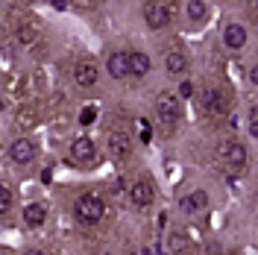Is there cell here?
Wrapping results in <instances>:
<instances>
[{
    "label": "cell",
    "mask_w": 258,
    "mask_h": 255,
    "mask_svg": "<svg viewBox=\"0 0 258 255\" xmlns=\"http://www.w3.org/2000/svg\"><path fill=\"white\" fill-rule=\"evenodd\" d=\"M74 211H77L80 223L94 226V223H100V220H103L106 206H103V200H100V197H94V194H82V197H77V203H74Z\"/></svg>",
    "instance_id": "obj_1"
},
{
    "label": "cell",
    "mask_w": 258,
    "mask_h": 255,
    "mask_svg": "<svg viewBox=\"0 0 258 255\" xmlns=\"http://www.w3.org/2000/svg\"><path fill=\"white\" fill-rule=\"evenodd\" d=\"M217 156H220V159H223V164L229 167V170H235V173L246 170V161H249V156H246V147H243L241 141H223L220 147H217Z\"/></svg>",
    "instance_id": "obj_2"
},
{
    "label": "cell",
    "mask_w": 258,
    "mask_h": 255,
    "mask_svg": "<svg viewBox=\"0 0 258 255\" xmlns=\"http://www.w3.org/2000/svg\"><path fill=\"white\" fill-rule=\"evenodd\" d=\"M176 12L173 3H144V21L150 30H164Z\"/></svg>",
    "instance_id": "obj_3"
},
{
    "label": "cell",
    "mask_w": 258,
    "mask_h": 255,
    "mask_svg": "<svg viewBox=\"0 0 258 255\" xmlns=\"http://www.w3.org/2000/svg\"><path fill=\"white\" fill-rule=\"evenodd\" d=\"M156 117H159L164 126H173V123H179V117H182L179 97H173V94H159V100H156Z\"/></svg>",
    "instance_id": "obj_4"
},
{
    "label": "cell",
    "mask_w": 258,
    "mask_h": 255,
    "mask_svg": "<svg viewBox=\"0 0 258 255\" xmlns=\"http://www.w3.org/2000/svg\"><path fill=\"white\" fill-rule=\"evenodd\" d=\"M38 35H41V21H38V18L24 15L21 21H18V27H15V41L18 44H35Z\"/></svg>",
    "instance_id": "obj_5"
},
{
    "label": "cell",
    "mask_w": 258,
    "mask_h": 255,
    "mask_svg": "<svg viewBox=\"0 0 258 255\" xmlns=\"http://www.w3.org/2000/svg\"><path fill=\"white\" fill-rule=\"evenodd\" d=\"M129 200H132V206L147 208L153 200H156V188H153V182H150V179H138V182H132V185H129Z\"/></svg>",
    "instance_id": "obj_6"
},
{
    "label": "cell",
    "mask_w": 258,
    "mask_h": 255,
    "mask_svg": "<svg viewBox=\"0 0 258 255\" xmlns=\"http://www.w3.org/2000/svg\"><path fill=\"white\" fill-rule=\"evenodd\" d=\"M71 159L77 161V164H94L97 161V147L91 138H85V135H80L77 141L71 144Z\"/></svg>",
    "instance_id": "obj_7"
},
{
    "label": "cell",
    "mask_w": 258,
    "mask_h": 255,
    "mask_svg": "<svg viewBox=\"0 0 258 255\" xmlns=\"http://www.w3.org/2000/svg\"><path fill=\"white\" fill-rule=\"evenodd\" d=\"M97 65L91 59H80V62L74 65V82L80 85V88H94L97 85Z\"/></svg>",
    "instance_id": "obj_8"
},
{
    "label": "cell",
    "mask_w": 258,
    "mask_h": 255,
    "mask_svg": "<svg viewBox=\"0 0 258 255\" xmlns=\"http://www.w3.org/2000/svg\"><path fill=\"white\" fill-rule=\"evenodd\" d=\"M203 109H206L211 117H220V114H226V109H229V100H226L223 91L209 88V91L203 94Z\"/></svg>",
    "instance_id": "obj_9"
},
{
    "label": "cell",
    "mask_w": 258,
    "mask_h": 255,
    "mask_svg": "<svg viewBox=\"0 0 258 255\" xmlns=\"http://www.w3.org/2000/svg\"><path fill=\"white\" fill-rule=\"evenodd\" d=\"M9 159L15 161V164H30L35 159V144L30 138H15L12 147H9Z\"/></svg>",
    "instance_id": "obj_10"
},
{
    "label": "cell",
    "mask_w": 258,
    "mask_h": 255,
    "mask_svg": "<svg viewBox=\"0 0 258 255\" xmlns=\"http://www.w3.org/2000/svg\"><path fill=\"white\" fill-rule=\"evenodd\" d=\"M129 150H132V138H129L123 129L109 132V153H112V159H126Z\"/></svg>",
    "instance_id": "obj_11"
},
{
    "label": "cell",
    "mask_w": 258,
    "mask_h": 255,
    "mask_svg": "<svg viewBox=\"0 0 258 255\" xmlns=\"http://www.w3.org/2000/svg\"><path fill=\"white\" fill-rule=\"evenodd\" d=\"M106 71L112 74L114 80H126L132 77V68H129V53H112L106 59Z\"/></svg>",
    "instance_id": "obj_12"
},
{
    "label": "cell",
    "mask_w": 258,
    "mask_h": 255,
    "mask_svg": "<svg viewBox=\"0 0 258 255\" xmlns=\"http://www.w3.org/2000/svg\"><path fill=\"white\" fill-rule=\"evenodd\" d=\"M38 120H41L38 106H32V103H21V106H18V112H15L18 129H32V126H38Z\"/></svg>",
    "instance_id": "obj_13"
},
{
    "label": "cell",
    "mask_w": 258,
    "mask_h": 255,
    "mask_svg": "<svg viewBox=\"0 0 258 255\" xmlns=\"http://www.w3.org/2000/svg\"><path fill=\"white\" fill-rule=\"evenodd\" d=\"M223 44L229 50H241L246 44V30H243L241 24H229L223 30Z\"/></svg>",
    "instance_id": "obj_14"
},
{
    "label": "cell",
    "mask_w": 258,
    "mask_h": 255,
    "mask_svg": "<svg viewBox=\"0 0 258 255\" xmlns=\"http://www.w3.org/2000/svg\"><path fill=\"white\" fill-rule=\"evenodd\" d=\"M164 65H167L170 74H185V71H188V53H185V50H170L167 59H164Z\"/></svg>",
    "instance_id": "obj_15"
},
{
    "label": "cell",
    "mask_w": 258,
    "mask_h": 255,
    "mask_svg": "<svg viewBox=\"0 0 258 255\" xmlns=\"http://www.w3.org/2000/svg\"><path fill=\"white\" fill-rule=\"evenodd\" d=\"M129 68H132V77L141 80V77L150 74L153 65H150V56H147V53H129Z\"/></svg>",
    "instance_id": "obj_16"
},
{
    "label": "cell",
    "mask_w": 258,
    "mask_h": 255,
    "mask_svg": "<svg viewBox=\"0 0 258 255\" xmlns=\"http://www.w3.org/2000/svg\"><path fill=\"white\" fill-rule=\"evenodd\" d=\"M44 217H47V208L41 206V203H30V206L24 208V223L27 226H41Z\"/></svg>",
    "instance_id": "obj_17"
},
{
    "label": "cell",
    "mask_w": 258,
    "mask_h": 255,
    "mask_svg": "<svg viewBox=\"0 0 258 255\" xmlns=\"http://www.w3.org/2000/svg\"><path fill=\"white\" fill-rule=\"evenodd\" d=\"M185 15L191 18V21H206V18H209V3H203V0H188V3H185Z\"/></svg>",
    "instance_id": "obj_18"
},
{
    "label": "cell",
    "mask_w": 258,
    "mask_h": 255,
    "mask_svg": "<svg viewBox=\"0 0 258 255\" xmlns=\"http://www.w3.org/2000/svg\"><path fill=\"white\" fill-rule=\"evenodd\" d=\"M167 249H170V255H182V252H188V238L185 235H170V240H167Z\"/></svg>",
    "instance_id": "obj_19"
},
{
    "label": "cell",
    "mask_w": 258,
    "mask_h": 255,
    "mask_svg": "<svg viewBox=\"0 0 258 255\" xmlns=\"http://www.w3.org/2000/svg\"><path fill=\"white\" fill-rule=\"evenodd\" d=\"M188 203H191L194 211H200V208L209 206V194H206V191H194L191 197H188Z\"/></svg>",
    "instance_id": "obj_20"
},
{
    "label": "cell",
    "mask_w": 258,
    "mask_h": 255,
    "mask_svg": "<svg viewBox=\"0 0 258 255\" xmlns=\"http://www.w3.org/2000/svg\"><path fill=\"white\" fill-rule=\"evenodd\" d=\"M94 120H97V109L94 106H85V109L80 112V123L82 126H88V123H94Z\"/></svg>",
    "instance_id": "obj_21"
},
{
    "label": "cell",
    "mask_w": 258,
    "mask_h": 255,
    "mask_svg": "<svg viewBox=\"0 0 258 255\" xmlns=\"http://www.w3.org/2000/svg\"><path fill=\"white\" fill-rule=\"evenodd\" d=\"M9 208H12V191L3 188L0 191V214H9Z\"/></svg>",
    "instance_id": "obj_22"
},
{
    "label": "cell",
    "mask_w": 258,
    "mask_h": 255,
    "mask_svg": "<svg viewBox=\"0 0 258 255\" xmlns=\"http://www.w3.org/2000/svg\"><path fill=\"white\" fill-rule=\"evenodd\" d=\"M249 135L258 141V106H252V109H249Z\"/></svg>",
    "instance_id": "obj_23"
},
{
    "label": "cell",
    "mask_w": 258,
    "mask_h": 255,
    "mask_svg": "<svg viewBox=\"0 0 258 255\" xmlns=\"http://www.w3.org/2000/svg\"><path fill=\"white\" fill-rule=\"evenodd\" d=\"M191 94H194V82L191 80H182V82H179V97H182V100H188Z\"/></svg>",
    "instance_id": "obj_24"
},
{
    "label": "cell",
    "mask_w": 258,
    "mask_h": 255,
    "mask_svg": "<svg viewBox=\"0 0 258 255\" xmlns=\"http://www.w3.org/2000/svg\"><path fill=\"white\" fill-rule=\"evenodd\" d=\"M246 77H249V82H252V85H258V65H252V68H249V74H246Z\"/></svg>",
    "instance_id": "obj_25"
},
{
    "label": "cell",
    "mask_w": 258,
    "mask_h": 255,
    "mask_svg": "<svg viewBox=\"0 0 258 255\" xmlns=\"http://www.w3.org/2000/svg\"><path fill=\"white\" fill-rule=\"evenodd\" d=\"M179 208H182V211H185V214H191L194 208H191V203H188V197H185V200H182V203H179Z\"/></svg>",
    "instance_id": "obj_26"
},
{
    "label": "cell",
    "mask_w": 258,
    "mask_h": 255,
    "mask_svg": "<svg viewBox=\"0 0 258 255\" xmlns=\"http://www.w3.org/2000/svg\"><path fill=\"white\" fill-rule=\"evenodd\" d=\"M53 9H59V12H64V9H68V3H64V0H53Z\"/></svg>",
    "instance_id": "obj_27"
},
{
    "label": "cell",
    "mask_w": 258,
    "mask_h": 255,
    "mask_svg": "<svg viewBox=\"0 0 258 255\" xmlns=\"http://www.w3.org/2000/svg\"><path fill=\"white\" fill-rule=\"evenodd\" d=\"M24 255H44V252H41V249H27Z\"/></svg>",
    "instance_id": "obj_28"
},
{
    "label": "cell",
    "mask_w": 258,
    "mask_h": 255,
    "mask_svg": "<svg viewBox=\"0 0 258 255\" xmlns=\"http://www.w3.org/2000/svg\"><path fill=\"white\" fill-rule=\"evenodd\" d=\"M3 255H12V252H9V249H3Z\"/></svg>",
    "instance_id": "obj_29"
},
{
    "label": "cell",
    "mask_w": 258,
    "mask_h": 255,
    "mask_svg": "<svg viewBox=\"0 0 258 255\" xmlns=\"http://www.w3.org/2000/svg\"><path fill=\"white\" fill-rule=\"evenodd\" d=\"M252 9H255V12H258V3H252Z\"/></svg>",
    "instance_id": "obj_30"
}]
</instances>
